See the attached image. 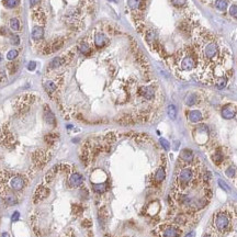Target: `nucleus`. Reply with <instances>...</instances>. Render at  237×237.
I'll list each match as a JSON object with an SVG mask.
<instances>
[{
    "label": "nucleus",
    "instance_id": "obj_13",
    "mask_svg": "<svg viewBox=\"0 0 237 237\" xmlns=\"http://www.w3.org/2000/svg\"><path fill=\"white\" fill-rule=\"evenodd\" d=\"M44 120L46 121L47 124H55V116L49 108H45V110H44Z\"/></svg>",
    "mask_w": 237,
    "mask_h": 237
},
{
    "label": "nucleus",
    "instance_id": "obj_30",
    "mask_svg": "<svg viewBox=\"0 0 237 237\" xmlns=\"http://www.w3.org/2000/svg\"><path fill=\"white\" fill-rule=\"evenodd\" d=\"M159 142H160V145L163 146L166 150H168V149L170 148V144H169V142H168L167 140H165V138H160Z\"/></svg>",
    "mask_w": 237,
    "mask_h": 237
},
{
    "label": "nucleus",
    "instance_id": "obj_12",
    "mask_svg": "<svg viewBox=\"0 0 237 237\" xmlns=\"http://www.w3.org/2000/svg\"><path fill=\"white\" fill-rule=\"evenodd\" d=\"M108 42V39L103 33H97L94 35V44L97 47H102Z\"/></svg>",
    "mask_w": 237,
    "mask_h": 237
},
{
    "label": "nucleus",
    "instance_id": "obj_37",
    "mask_svg": "<svg viewBox=\"0 0 237 237\" xmlns=\"http://www.w3.org/2000/svg\"><path fill=\"white\" fill-rule=\"evenodd\" d=\"M39 1H40V0H30V5L33 7V6H35V5H36Z\"/></svg>",
    "mask_w": 237,
    "mask_h": 237
},
{
    "label": "nucleus",
    "instance_id": "obj_17",
    "mask_svg": "<svg viewBox=\"0 0 237 237\" xmlns=\"http://www.w3.org/2000/svg\"><path fill=\"white\" fill-rule=\"evenodd\" d=\"M227 85V78L225 76H222L217 78V80L215 81V86L217 89H224Z\"/></svg>",
    "mask_w": 237,
    "mask_h": 237
},
{
    "label": "nucleus",
    "instance_id": "obj_26",
    "mask_svg": "<svg viewBox=\"0 0 237 237\" xmlns=\"http://www.w3.org/2000/svg\"><path fill=\"white\" fill-rule=\"evenodd\" d=\"M9 24H10V27H11L13 31H18L19 29H20V22H19L18 19L12 18L11 20H10Z\"/></svg>",
    "mask_w": 237,
    "mask_h": 237
},
{
    "label": "nucleus",
    "instance_id": "obj_6",
    "mask_svg": "<svg viewBox=\"0 0 237 237\" xmlns=\"http://www.w3.org/2000/svg\"><path fill=\"white\" fill-rule=\"evenodd\" d=\"M140 93L146 100H152L155 97V89L152 86H144L140 89Z\"/></svg>",
    "mask_w": 237,
    "mask_h": 237
},
{
    "label": "nucleus",
    "instance_id": "obj_10",
    "mask_svg": "<svg viewBox=\"0 0 237 237\" xmlns=\"http://www.w3.org/2000/svg\"><path fill=\"white\" fill-rule=\"evenodd\" d=\"M31 35H32V39L34 41H40V40H42L43 36H44V29L42 27H33L32 29V32H31Z\"/></svg>",
    "mask_w": 237,
    "mask_h": 237
},
{
    "label": "nucleus",
    "instance_id": "obj_18",
    "mask_svg": "<svg viewBox=\"0 0 237 237\" xmlns=\"http://www.w3.org/2000/svg\"><path fill=\"white\" fill-rule=\"evenodd\" d=\"M165 177H166V171H165V169L164 168H159L155 173V180L157 182H161V181L165 179Z\"/></svg>",
    "mask_w": 237,
    "mask_h": 237
},
{
    "label": "nucleus",
    "instance_id": "obj_39",
    "mask_svg": "<svg viewBox=\"0 0 237 237\" xmlns=\"http://www.w3.org/2000/svg\"><path fill=\"white\" fill-rule=\"evenodd\" d=\"M194 236V233H190V234H188L185 237H193Z\"/></svg>",
    "mask_w": 237,
    "mask_h": 237
},
{
    "label": "nucleus",
    "instance_id": "obj_19",
    "mask_svg": "<svg viewBox=\"0 0 237 237\" xmlns=\"http://www.w3.org/2000/svg\"><path fill=\"white\" fill-rule=\"evenodd\" d=\"M128 5L132 10L140 9L142 7V0H128Z\"/></svg>",
    "mask_w": 237,
    "mask_h": 237
},
{
    "label": "nucleus",
    "instance_id": "obj_9",
    "mask_svg": "<svg viewBox=\"0 0 237 237\" xmlns=\"http://www.w3.org/2000/svg\"><path fill=\"white\" fill-rule=\"evenodd\" d=\"M203 118V115L199 110H192L188 113V120L191 123H199Z\"/></svg>",
    "mask_w": 237,
    "mask_h": 237
},
{
    "label": "nucleus",
    "instance_id": "obj_16",
    "mask_svg": "<svg viewBox=\"0 0 237 237\" xmlns=\"http://www.w3.org/2000/svg\"><path fill=\"white\" fill-rule=\"evenodd\" d=\"M44 88H45V90L49 92V93H53V92L56 90L57 86L55 85V82L52 81V80H47V81L44 82Z\"/></svg>",
    "mask_w": 237,
    "mask_h": 237
},
{
    "label": "nucleus",
    "instance_id": "obj_11",
    "mask_svg": "<svg viewBox=\"0 0 237 237\" xmlns=\"http://www.w3.org/2000/svg\"><path fill=\"white\" fill-rule=\"evenodd\" d=\"M180 158L183 161H185V163H191L194 159V154H193V152H192L191 149L185 148L180 153Z\"/></svg>",
    "mask_w": 237,
    "mask_h": 237
},
{
    "label": "nucleus",
    "instance_id": "obj_4",
    "mask_svg": "<svg viewBox=\"0 0 237 237\" xmlns=\"http://www.w3.org/2000/svg\"><path fill=\"white\" fill-rule=\"evenodd\" d=\"M179 66L182 70H187V71L192 70L195 66V61L193 56L191 54H189V53H185L182 57L180 58Z\"/></svg>",
    "mask_w": 237,
    "mask_h": 237
},
{
    "label": "nucleus",
    "instance_id": "obj_25",
    "mask_svg": "<svg viewBox=\"0 0 237 237\" xmlns=\"http://www.w3.org/2000/svg\"><path fill=\"white\" fill-rule=\"evenodd\" d=\"M106 190V185L104 183H96L93 185V191L97 193H103Z\"/></svg>",
    "mask_w": 237,
    "mask_h": 237
},
{
    "label": "nucleus",
    "instance_id": "obj_21",
    "mask_svg": "<svg viewBox=\"0 0 237 237\" xmlns=\"http://www.w3.org/2000/svg\"><path fill=\"white\" fill-rule=\"evenodd\" d=\"M64 63V59L61 57H55L51 63H49V68H58V67L61 66L62 64Z\"/></svg>",
    "mask_w": 237,
    "mask_h": 237
},
{
    "label": "nucleus",
    "instance_id": "obj_14",
    "mask_svg": "<svg viewBox=\"0 0 237 237\" xmlns=\"http://www.w3.org/2000/svg\"><path fill=\"white\" fill-rule=\"evenodd\" d=\"M179 235V232L176 227H172V226H169L164 231L163 233V237H178Z\"/></svg>",
    "mask_w": 237,
    "mask_h": 237
},
{
    "label": "nucleus",
    "instance_id": "obj_31",
    "mask_svg": "<svg viewBox=\"0 0 237 237\" xmlns=\"http://www.w3.org/2000/svg\"><path fill=\"white\" fill-rule=\"evenodd\" d=\"M229 14H231L232 17H235V18L237 17V6L236 5H233V6L229 8Z\"/></svg>",
    "mask_w": 237,
    "mask_h": 237
},
{
    "label": "nucleus",
    "instance_id": "obj_3",
    "mask_svg": "<svg viewBox=\"0 0 237 237\" xmlns=\"http://www.w3.org/2000/svg\"><path fill=\"white\" fill-rule=\"evenodd\" d=\"M216 228L219 231L223 232L225 229H227L229 226V216L227 213L225 212H219L215 216V221H214Z\"/></svg>",
    "mask_w": 237,
    "mask_h": 237
},
{
    "label": "nucleus",
    "instance_id": "obj_32",
    "mask_svg": "<svg viewBox=\"0 0 237 237\" xmlns=\"http://www.w3.org/2000/svg\"><path fill=\"white\" fill-rule=\"evenodd\" d=\"M219 185H220V187H221L222 189H224V190H225L226 192L229 191V187H228V185H226V183H225L224 181H223V180L219 179Z\"/></svg>",
    "mask_w": 237,
    "mask_h": 237
},
{
    "label": "nucleus",
    "instance_id": "obj_24",
    "mask_svg": "<svg viewBox=\"0 0 237 237\" xmlns=\"http://www.w3.org/2000/svg\"><path fill=\"white\" fill-rule=\"evenodd\" d=\"M215 7L219 10H221V11H224L227 8V1L226 0H216Z\"/></svg>",
    "mask_w": 237,
    "mask_h": 237
},
{
    "label": "nucleus",
    "instance_id": "obj_28",
    "mask_svg": "<svg viewBox=\"0 0 237 237\" xmlns=\"http://www.w3.org/2000/svg\"><path fill=\"white\" fill-rule=\"evenodd\" d=\"M17 56H18V51H17V49H11V51H9L8 54H7V59L13 61V59H15Z\"/></svg>",
    "mask_w": 237,
    "mask_h": 237
},
{
    "label": "nucleus",
    "instance_id": "obj_5",
    "mask_svg": "<svg viewBox=\"0 0 237 237\" xmlns=\"http://www.w3.org/2000/svg\"><path fill=\"white\" fill-rule=\"evenodd\" d=\"M25 182H24V179L20 176H14V177H11L9 179V185L10 188L12 189V190H15V191H19V190H21L23 187H24Z\"/></svg>",
    "mask_w": 237,
    "mask_h": 237
},
{
    "label": "nucleus",
    "instance_id": "obj_23",
    "mask_svg": "<svg viewBox=\"0 0 237 237\" xmlns=\"http://www.w3.org/2000/svg\"><path fill=\"white\" fill-rule=\"evenodd\" d=\"M78 49H79V51L82 53V54H85V55H87V54H89V53H90V47H89V45L86 42L80 43V44L78 45Z\"/></svg>",
    "mask_w": 237,
    "mask_h": 237
},
{
    "label": "nucleus",
    "instance_id": "obj_7",
    "mask_svg": "<svg viewBox=\"0 0 237 237\" xmlns=\"http://www.w3.org/2000/svg\"><path fill=\"white\" fill-rule=\"evenodd\" d=\"M82 182H84V178L80 173L78 172H75L73 173L69 178V185L70 187H73V188H77L79 185H81Z\"/></svg>",
    "mask_w": 237,
    "mask_h": 237
},
{
    "label": "nucleus",
    "instance_id": "obj_36",
    "mask_svg": "<svg viewBox=\"0 0 237 237\" xmlns=\"http://www.w3.org/2000/svg\"><path fill=\"white\" fill-rule=\"evenodd\" d=\"M35 67H36V63H35V62H30L29 65H27L29 70H34L35 69Z\"/></svg>",
    "mask_w": 237,
    "mask_h": 237
},
{
    "label": "nucleus",
    "instance_id": "obj_15",
    "mask_svg": "<svg viewBox=\"0 0 237 237\" xmlns=\"http://www.w3.org/2000/svg\"><path fill=\"white\" fill-rule=\"evenodd\" d=\"M197 102H198V96L195 93H190L185 98V104L188 106H194V104H197Z\"/></svg>",
    "mask_w": 237,
    "mask_h": 237
},
{
    "label": "nucleus",
    "instance_id": "obj_27",
    "mask_svg": "<svg viewBox=\"0 0 237 237\" xmlns=\"http://www.w3.org/2000/svg\"><path fill=\"white\" fill-rule=\"evenodd\" d=\"M5 6L7 7V8H9V9H11V8H14L15 6H18L19 3V0H5Z\"/></svg>",
    "mask_w": 237,
    "mask_h": 237
},
{
    "label": "nucleus",
    "instance_id": "obj_2",
    "mask_svg": "<svg viewBox=\"0 0 237 237\" xmlns=\"http://www.w3.org/2000/svg\"><path fill=\"white\" fill-rule=\"evenodd\" d=\"M192 179H193V170L190 167H185L180 170L178 175V185L185 187L191 182Z\"/></svg>",
    "mask_w": 237,
    "mask_h": 237
},
{
    "label": "nucleus",
    "instance_id": "obj_33",
    "mask_svg": "<svg viewBox=\"0 0 237 237\" xmlns=\"http://www.w3.org/2000/svg\"><path fill=\"white\" fill-rule=\"evenodd\" d=\"M11 43H12L13 45H18L19 43H20V39H19L18 35H12L11 36Z\"/></svg>",
    "mask_w": 237,
    "mask_h": 237
},
{
    "label": "nucleus",
    "instance_id": "obj_22",
    "mask_svg": "<svg viewBox=\"0 0 237 237\" xmlns=\"http://www.w3.org/2000/svg\"><path fill=\"white\" fill-rule=\"evenodd\" d=\"M212 159H213V161H214L216 165L221 164V163H222V160H223V155H222V153H221V150H217V152L214 153V154H213V156H212Z\"/></svg>",
    "mask_w": 237,
    "mask_h": 237
},
{
    "label": "nucleus",
    "instance_id": "obj_8",
    "mask_svg": "<svg viewBox=\"0 0 237 237\" xmlns=\"http://www.w3.org/2000/svg\"><path fill=\"white\" fill-rule=\"evenodd\" d=\"M236 115V110L232 106H225L222 109V116L226 120H231Z\"/></svg>",
    "mask_w": 237,
    "mask_h": 237
},
{
    "label": "nucleus",
    "instance_id": "obj_35",
    "mask_svg": "<svg viewBox=\"0 0 237 237\" xmlns=\"http://www.w3.org/2000/svg\"><path fill=\"white\" fill-rule=\"evenodd\" d=\"M19 217H20V213L18 212V211H15L14 213L12 214V216H11V221L12 222H15V221H18Z\"/></svg>",
    "mask_w": 237,
    "mask_h": 237
},
{
    "label": "nucleus",
    "instance_id": "obj_38",
    "mask_svg": "<svg viewBox=\"0 0 237 237\" xmlns=\"http://www.w3.org/2000/svg\"><path fill=\"white\" fill-rule=\"evenodd\" d=\"M178 146H179V142H175V147H173V148L177 149L178 148Z\"/></svg>",
    "mask_w": 237,
    "mask_h": 237
},
{
    "label": "nucleus",
    "instance_id": "obj_29",
    "mask_svg": "<svg viewBox=\"0 0 237 237\" xmlns=\"http://www.w3.org/2000/svg\"><path fill=\"white\" fill-rule=\"evenodd\" d=\"M225 173H226V176H227V177H229V178H233V177H235L236 170H235V168L229 167V168H227V169H226Z\"/></svg>",
    "mask_w": 237,
    "mask_h": 237
},
{
    "label": "nucleus",
    "instance_id": "obj_1",
    "mask_svg": "<svg viewBox=\"0 0 237 237\" xmlns=\"http://www.w3.org/2000/svg\"><path fill=\"white\" fill-rule=\"evenodd\" d=\"M202 58L210 62L220 58V46L215 41H209L202 47Z\"/></svg>",
    "mask_w": 237,
    "mask_h": 237
},
{
    "label": "nucleus",
    "instance_id": "obj_34",
    "mask_svg": "<svg viewBox=\"0 0 237 237\" xmlns=\"http://www.w3.org/2000/svg\"><path fill=\"white\" fill-rule=\"evenodd\" d=\"M185 1H187V0H172V2L175 3L176 6H178V7L185 6Z\"/></svg>",
    "mask_w": 237,
    "mask_h": 237
},
{
    "label": "nucleus",
    "instance_id": "obj_20",
    "mask_svg": "<svg viewBox=\"0 0 237 237\" xmlns=\"http://www.w3.org/2000/svg\"><path fill=\"white\" fill-rule=\"evenodd\" d=\"M167 113H168V116H169L171 120H176V118H177V108L173 106V104L168 106Z\"/></svg>",
    "mask_w": 237,
    "mask_h": 237
},
{
    "label": "nucleus",
    "instance_id": "obj_40",
    "mask_svg": "<svg viewBox=\"0 0 237 237\" xmlns=\"http://www.w3.org/2000/svg\"><path fill=\"white\" fill-rule=\"evenodd\" d=\"M2 61H3V59H2V56H1V55H0V64H1V63H2Z\"/></svg>",
    "mask_w": 237,
    "mask_h": 237
}]
</instances>
